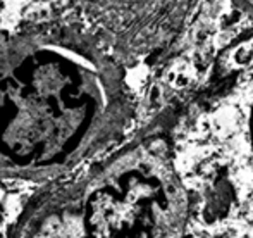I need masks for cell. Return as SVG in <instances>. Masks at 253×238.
<instances>
[{
  "label": "cell",
  "instance_id": "6da1fadb",
  "mask_svg": "<svg viewBox=\"0 0 253 238\" xmlns=\"http://www.w3.org/2000/svg\"><path fill=\"white\" fill-rule=\"evenodd\" d=\"M131 114L123 57L105 40L38 26L0 47V176L64 175L119 138Z\"/></svg>",
  "mask_w": 253,
  "mask_h": 238
},
{
  "label": "cell",
  "instance_id": "7a4b0ae2",
  "mask_svg": "<svg viewBox=\"0 0 253 238\" xmlns=\"http://www.w3.org/2000/svg\"><path fill=\"white\" fill-rule=\"evenodd\" d=\"M107 44L121 55H152L169 48L191 23L200 0H100Z\"/></svg>",
  "mask_w": 253,
  "mask_h": 238
},
{
  "label": "cell",
  "instance_id": "3957f363",
  "mask_svg": "<svg viewBox=\"0 0 253 238\" xmlns=\"http://www.w3.org/2000/svg\"><path fill=\"white\" fill-rule=\"evenodd\" d=\"M233 2L236 3V5L243 10V12L253 16V0H233Z\"/></svg>",
  "mask_w": 253,
  "mask_h": 238
},
{
  "label": "cell",
  "instance_id": "277c9868",
  "mask_svg": "<svg viewBox=\"0 0 253 238\" xmlns=\"http://www.w3.org/2000/svg\"><path fill=\"white\" fill-rule=\"evenodd\" d=\"M248 138H250V147L253 155V102L250 105V116H248Z\"/></svg>",
  "mask_w": 253,
  "mask_h": 238
},
{
  "label": "cell",
  "instance_id": "5b68a950",
  "mask_svg": "<svg viewBox=\"0 0 253 238\" xmlns=\"http://www.w3.org/2000/svg\"><path fill=\"white\" fill-rule=\"evenodd\" d=\"M217 238H222V237H217Z\"/></svg>",
  "mask_w": 253,
  "mask_h": 238
}]
</instances>
